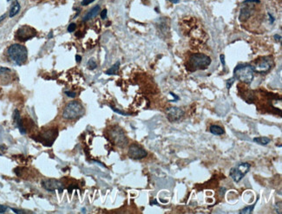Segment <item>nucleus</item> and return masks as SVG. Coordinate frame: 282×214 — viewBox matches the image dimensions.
<instances>
[{
	"instance_id": "obj_1",
	"label": "nucleus",
	"mask_w": 282,
	"mask_h": 214,
	"mask_svg": "<svg viewBox=\"0 0 282 214\" xmlns=\"http://www.w3.org/2000/svg\"><path fill=\"white\" fill-rule=\"evenodd\" d=\"M7 54L10 60L17 65H22L27 60L28 51L25 46L22 44H11L7 49Z\"/></svg>"
},
{
	"instance_id": "obj_2",
	"label": "nucleus",
	"mask_w": 282,
	"mask_h": 214,
	"mask_svg": "<svg viewBox=\"0 0 282 214\" xmlns=\"http://www.w3.org/2000/svg\"><path fill=\"white\" fill-rule=\"evenodd\" d=\"M254 68L250 64H239L234 70V78L243 83L249 84L254 80Z\"/></svg>"
},
{
	"instance_id": "obj_3",
	"label": "nucleus",
	"mask_w": 282,
	"mask_h": 214,
	"mask_svg": "<svg viewBox=\"0 0 282 214\" xmlns=\"http://www.w3.org/2000/svg\"><path fill=\"white\" fill-rule=\"evenodd\" d=\"M84 114V109L79 101H71L64 108L63 117L65 120H74L81 117Z\"/></svg>"
},
{
	"instance_id": "obj_4",
	"label": "nucleus",
	"mask_w": 282,
	"mask_h": 214,
	"mask_svg": "<svg viewBox=\"0 0 282 214\" xmlns=\"http://www.w3.org/2000/svg\"><path fill=\"white\" fill-rule=\"evenodd\" d=\"M211 63V58L204 54H194L189 58V65L193 70H206Z\"/></svg>"
},
{
	"instance_id": "obj_5",
	"label": "nucleus",
	"mask_w": 282,
	"mask_h": 214,
	"mask_svg": "<svg viewBox=\"0 0 282 214\" xmlns=\"http://www.w3.org/2000/svg\"><path fill=\"white\" fill-rule=\"evenodd\" d=\"M110 137L111 140L115 143L117 147L120 148H124L126 145L128 144V139L124 134V130L120 127H113L110 131L109 132Z\"/></svg>"
},
{
	"instance_id": "obj_6",
	"label": "nucleus",
	"mask_w": 282,
	"mask_h": 214,
	"mask_svg": "<svg viewBox=\"0 0 282 214\" xmlns=\"http://www.w3.org/2000/svg\"><path fill=\"white\" fill-rule=\"evenodd\" d=\"M250 164L247 162H244L240 164L239 166L233 167L230 170V177L234 179L235 182H240L244 178V176L250 170Z\"/></svg>"
},
{
	"instance_id": "obj_7",
	"label": "nucleus",
	"mask_w": 282,
	"mask_h": 214,
	"mask_svg": "<svg viewBox=\"0 0 282 214\" xmlns=\"http://www.w3.org/2000/svg\"><path fill=\"white\" fill-rule=\"evenodd\" d=\"M36 35H37V31H35V29L27 25L20 27L16 32L17 39L21 42H26L28 40L33 38Z\"/></svg>"
},
{
	"instance_id": "obj_8",
	"label": "nucleus",
	"mask_w": 282,
	"mask_h": 214,
	"mask_svg": "<svg viewBox=\"0 0 282 214\" xmlns=\"http://www.w3.org/2000/svg\"><path fill=\"white\" fill-rule=\"evenodd\" d=\"M273 59L270 57H265L260 58L254 68V71H256L258 73H266L273 66Z\"/></svg>"
},
{
	"instance_id": "obj_9",
	"label": "nucleus",
	"mask_w": 282,
	"mask_h": 214,
	"mask_svg": "<svg viewBox=\"0 0 282 214\" xmlns=\"http://www.w3.org/2000/svg\"><path fill=\"white\" fill-rule=\"evenodd\" d=\"M128 157L132 160H141L147 156V151L137 144H133L128 148Z\"/></svg>"
},
{
	"instance_id": "obj_10",
	"label": "nucleus",
	"mask_w": 282,
	"mask_h": 214,
	"mask_svg": "<svg viewBox=\"0 0 282 214\" xmlns=\"http://www.w3.org/2000/svg\"><path fill=\"white\" fill-rule=\"evenodd\" d=\"M42 186L49 192H53L55 190L63 192V185L58 179H44L42 181Z\"/></svg>"
},
{
	"instance_id": "obj_11",
	"label": "nucleus",
	"mask_w": 282,
	"mask_h": 214,
	"mask_svg": "<svg viewBox=\"0 0 282 214\" xmlns=\"http://www.w3.org/2000/svg\"><path fill=\"white\" fill-rule=\"evenodd\" d=\"M167 114V117L169 122H175L179 121L180 119L183 117L184 115V111L177 107H171L169 109H167L166 111Z\"/></svg>"
},
{
	"instance_id": "obj_12",
	"label": "nucleus",
	"mask_w": 282,
	"mask_h": 214,
	"mask_svg": "<svg viewBox=\"0 0 282 214\" xmlns=\"http://www.w3.org/2000/svg\"><path fill=\"white\" fill-rule=\"evenodd\" d=\"M57 135H58V133H57V131H54L53 129L43 132L39 136V139H41L40 141L42 143H44L45 146L50 147L52 145L53 142H54L55 138L57 137Z\"/></svg>"
},
{
	"instance_id": "obj_13",
	"label": "nucleus",
	"mask_w": 282,
	"mask_h": 214,
	"mask_svg": "<svg viewBox=\"0 0 282 214\" xmlns=\"http://www.w3.org/2000/svg\"><path fill=\"white\" fill-rule=\"evenodd\" d=\"M99 11H100V6L99 5H96L95 7H93L92 9L90 10L89 12L85 14V16L83 18V20L84 21H89V20H90V19H92L94 18L96 16H97L98 12H99Z\"/></svg>"
},
{
	"instance_id": "obj_14",
	"label": "nucleus",
	"mask_w": 282,
	"mask_h": 214,
	"mask_svg": "<svg viewBox=\"0 0 282 214\" xmlns=\"http://www.w3.org/2000/svg\"><path fill=\"white\" fill-rule=\"evenodd\" d=\"M20 8H21L20 4L18 3V1H15L13 4H12V5H11V10H10V13H9L10 18H13V17H15V16H16V15L19 12Z\"/></svg>"
},
{
	"instance_id": "obj_15",
	"label": "nucleus",
	"mask_w": 282,
	"mask_h": 214,
	"mask_svg": "<svg viewBox=\"0 0 282 214\" xmlns=\"http://www.w3.org/2000/svg\"><path fill=\"white\" fill-rule=\"evenodd\" d=\"M209 131L210 133H212L213 135H221L224 134V128L223 127H220V126H217V125H212L210 128H209Z\"/></svg>"
},
{
	"instance_id": "obj_16",
	"label": "nucleus",
	"mask_w": 282,
	"mask_h": 214,
	"mask_svg": "<svg viewBox=\"0 0 282 214\" xmlns=\"http://www.w3.org/2000/svg\"><path fill=\"white\" fill-rule=\"evenodd\" d=\"M254 141L256 142L257 144L265 146V145H267L268 143H270L271 139H269L267 137H255V138L254 139Z\"/></svg>"
},
{
	"instance_id": "obj_17",
	"label": "nucleus",
	"mask_w": 282,
	"mask_h": 214,
	"mask_svg": "<svg viewBox=\"0 0 282 214\" xmlns=\"http://www.w3.org/2000/svg\"><path fill=\"white\" fill-rule=\"evenodd\" d=\"M119 66H120V62H116L115 64L112 66L110 69H109V70L106 71L105 74L110 75H115L116 73H117L118 70H119Z\"/></svg>"
},
{
	"instance_id": "obj_18",
	"label": "nucleus",
	"mask_w": 282,
	"mask_h": 214,
	"mask_svg": "<svg viewBox=\"0 0 282 214\" xmlns=\"http://www.w3.org/2000/svg\"><path fill=\"white\" fill-rule=\"evenodd\" d=\"M249 17H250V10L246 8V9H242L241 11V14H240V20L241 21H245Z\"/></svg>"
},
{
	"instance_id": "obj_19",
	"label": "nucleus",
	"mask_w": 282,
	"mask_h": 214,
	"mask_svg": "<svg viewBox=\"0 0 282 214\" xmlns=\"http://www.w3.org/2000/svg\"><path fill=\"white\" fill-rule=\"evenodd\" d=\"M254 206H255V204H254V205H251V206H247V207H246V208H244V209L241 210V211H240V213H241V214H242V213H247V214L251 213V212H253V211H254Z\"/></svg>"
},
{
	"instance_id": "obj_20",
	"label": "nucleus",
	"mask_w": 282,
	"mask_h": 214,
	"mask_svg": "<svg viewBox=\"0 0 282 214\" xmlns=\"http://www.w3.org/2000/svg\"><path fill=\"white\" fill-rule=\"evenodd\" d=\"M97 67V62H96V61H95L93 58H91V59H89V60L88 68L89 69V70H95Z\"/></svg>"
},
{
	"instance_id": "obj_21",
	"label": "nucleus",
	"mask_w": 282,
	"mask_h": 214,
	"mask_svg": "<svg viewBox=\"0 0 282 214\" xmlns=\"http://www.w3.org/2000/svg\"><path fill=\"white\" fill-rule=\"evenodd\" d=\"M76 24H71L69 27H68V31L69 32H74V31L76 30Z\"/></svg>"
},
{
	"instance_id": "obj_22",
	"label": "nucleus",
	"mask_w": 282,
	"mask_h": 214,
	"mask_svg": "<svg viewBox=\"0 0 282 214\" xmlns=\"http://www.w3.org/2000/svg\"><path fill=\"white\" fill-rule=\"evenodd\" d=\"M111 109L114 110L115 113H118V114H123V115H129V114H128V113H125V112H123V111L117 109H115V108H114V107H112V106H111Z\"/></svg>"
},
{
	"instance_id": "obj_23",
	"label": "nucleus",
	"mask_w": 282,
	"mask_h": 214,
	"mask_svg": "<svg viewBox=\"0 0 282 214\" xmlns=\"http://www.w3.org/2000/svg\"><path fill=\"white\" fill-rule=\"evenodd\" d=\"M234 80H235L234 78H231L230 80H228V81L227 82V88H228V89H229L230 88H231V86H232V84L234 83Z\"/></svg>"
},
{
	"instance_id": "obj_24",
	"label": "nucleus",
	"mask_w": 282,
	"mask_h": 214,
	"mask_svg": "<svg viewBox=\"0 0 282 214\" xmlns=\"http://www.w3.org/2000/svg\"><path fill=\"white\" fill-rule=\"evenodd\" d=\"M94 1H95V0H83V1H82V5H84V6L88 5H89V4L93 3Z\"/></svg>"
},
{
	"instance_id": "obj_25",
	"label": "nucleus",
	"mask_w": 282,
	"mask_h": 214,
	"mask_svg": "<svg viewBox=\"0 0 282 214\" xmlns=\"http://www.w3.org/2000/svg\"><path fill=\"white\" fill-rule=\"evenodd\" d=\"M65 94H66L67 96H69V97H71V98H74V97L76 96V93H74V92L66 91L65 92Z\"/></svg>"
},
{
	"instance_id": "obj_26",
	"label": "nucleus",
	"mask_w": 282,
	"mask_h": 214,
	"mask_svg": "<svg viewBox=\"0 0 282 214\" xmlns=\"http://www.w3.org/2000/svg\"><path fill=\"white\" fill-rule=\"evenodd\" d=\"M107 18V10L104 9L101 12V18L102 19H105Z\"/></svg>"
},
{
	"instance_id": "obj_27",
	"label": "nucleus",
	"mask_w": 282,
	"mask_h": 214,
	"mask_svg": "<svg viewBox=\"0 0 282 214\" xmlns=\"http://www.w3.org/2000/svg\"><path fill=\"white\" fill-rule=\"evenodd\" d=\"M6 210H7L6 206L0 205V213H5V212H6Z\"/></svg>"
},
{
	"instance_id": "obj_28",
	"label": "nucleus",
	"mask_w": 282,
	"mask_h": 214,
	"mask_svg": "<svg viewBox=\"0 0 282 214\" xmlns=\"http://www.w3.org/2000/svg\"><path fill=\"white\" fill-rule=\"evenodd\" d=\"M247 3H260V0H245L243 4H247Z\"/></svg>"
},
{
	"instance_id": "obj_29",
	"label": "nucleus",
	"mask_w": 282,
	"mask_h": 214,
	"mask_svg": "<svg viewBox=\"0 0 282 214\" xmlns=\"http://www.w3.org/2000/svg\"><path fill=\"white\" fill-rule=\"evenodd\" d=\"M11 210L13 211L14 212H16V213H24V212H25L24 211H22V210H17L15 209V208H11Z\"/></svg>"
},
{
	"instance_id": "obj_30",
	"label": "nucleus",
	"mask_w": 282,
	"mask_h": 214,
	"mask_svg": "<svg viewBox=\"0 0 282 214\" xmlns=\"http://www.w3.org/2000/svg\"><path fill=\"white\" fill-rule=\"evenodd\" d=\"M220 61H221L222 65L225 66V56L224 55H220Z\"/></svg>"
},
{
	"instance_id": "obj_31",
	"label": "nucleus",
	"mask_w": 282,
	"mask_h": 214,
	"mask_svg": "<svg viewBox=\"0 0 282 214\" xmlns=\"http://www.w3.org/2000/svg\"><path fill=\"white\" fill-rule=\"evenodd\" d=\"M76 61L77 62H80L82 61V57H81V56L76 55Z\"/></svg>"
},
{
	"instance_id": "obj_32",
	"label": "nucleus",
	"mask_w": 282,
	"mask_h": 214,
	"mask_svg": "<svg viewBox=\"0 0 282 214\" xmlns=\"http://www.w3.org/2000/svg\"><path fill=\"white\" fill-rule=\"evenodd\" d=\"M274 39L280 41V40H281V36H280V35H275V36H274Z\"/></svg>"
},
{
	"instance_id": "obj_33",
	"label": "nucleus",
	"mask_w": 282,
	"mask_h": 214,
	"mask_svg": "<svg viewBox=\"0 0 282 214\" xmlns=\"http://www.w3.org/2000/svg\"><path fill=\"white\" fill-rule=\"evenodd\" d=\"M5 18H6V14H4L3 16H1V17H0V23L2 22V21H3Z\"/></svg>"
},
{
	"instance_id": "obj_34",
	"label": "nucleus",
	"mask_w": 282,
	"mask_h": 214,
	"mask_svg": "<svg viewBox=\"0 0 282 214\" xmlns=\"http://www.w3.org/2000/svg\"><path fill=\"white\" fill-rule=\"evenodd\" d=\"M169 1L174 3V4H178V3L180 2V0H169Z\"/></svg>"
},
{
	"instance_id": "obj_35",
	"label": "nucleus",
	"mask_w": 282,
	"mask_h": 214,
	"mask_svg": "<svg viewBox=\"0 0 282 214\" xmlns=\"http://www.w3.org/2000/svg\"><path fill=\"white\" fill-rule=\"evenodd\" d=\"M51 37H52V31H50L48 36V38H51Z\"/></svg>"
},
{
	"instance_id": "obj_36",
	"label": "nucleus",
	"mask_w": 282,
	"mask_h": 214,
	"mask_svg": "<svg viewBox=\"0 0 282 214\" xmlns=\"http://www.w3.org/2000/svg\"><path fill=\"white\" fill-rule=\"evenodd\" d=\"M7 1H10V0H7Z\"/></svg>"
}]
</instances>
